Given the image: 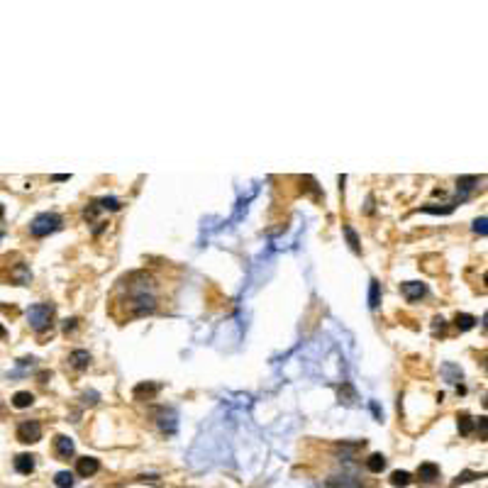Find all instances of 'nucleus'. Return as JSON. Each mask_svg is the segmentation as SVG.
<instances>
[{"label":"nucleus","instance_id":"obj_1","mask_svg":"<svg viewBox=\"0 0 488 488\" xmlns=\"http://www.w3.org/2000/svg\"><path fill=\"white\" fill-rule=\"evenodd\" d=\"M52 315H54V305H49V303H37V305L27 308V320H30V327L35 332H44L52 325Z\"/></svg>","mask_w":488,"mask_h":488},{"label":"nucleus","instance_id":"obj_2","mask_svg":"<svg viewBox=\"0 0 488 488\" xmlns=\"http://www.w3.org/2000/svg\"><path fill=\"white\" fill-rule=\"evenodd\" d=\"M59 227H61V217L57 212H42V215H37L32 220L30 232H32V237H47V234L57 232Z\"/></svg>","mask_w":488,"mask_h":488},{"label":"nucleus","instance_id":"obj_3","mask_svg":"<svg viewBox=\"0 0 488 488\" xmlns=\"http://www.w3.org/2000/svg\"><path fill=\"white\" fill-rule=\"evenodd\" d=\"M18 439L20 442H25V444H35V442H39V439H42V425H39L37 420H25V422H20Z\"/></svg>","mask_w":488,"mask_h":488},{"label":"nucleus","instance_id":"obj_4","mask_svg":"<svg viewBox=\"0 0 488 488\" xmlns=\"http://www.w3.org/2000/svg\"><path fill=\"white\" fill-rule=\"evenodd\" d=\"M74 439L71 437H66V434H59L57 439H54V451H57L59 459H69V456H74Z\"/></svg>","mask_w":488,"mask_h":488},{"label":"nucleus","instance_id":"obj_5","mask_svg":"<svg viewBox=\"0 0 488 488\" xmlns=\"http://www.w3.org/2000/svg\"><path fill=\"white\" fill-rule=\"evenodd\" d=\"M98 469H100V461H98L95 456H83V459H78V464H76V473L83 476V478L98 473Z\"/></svg>","mask_w":488,"mask_h":488},{"label":"nucleus","instance_id":"obj_6","mask_svg":"<svg viewBox=\"0 0 488 488\" xmlns=\"http://www.w3.org/2000/svg\"><path fill=\"white\" fill-rule=\"evenodd\" d=\"M400 293L408 298V301H420L425 293H427V286L425 283H417V281H408L400 286Z\"/></svg>","mask_w":488,"mask_h":488},{"label":"nucleus","instance_id":"obj_7","mask_svg":"<svg viewBox=\"0 0 488 488\" xmlns=\"http://www.w3.org/2000/svg\"><path fill=\"white\" fill-rule=\"evenodd\" d=\"M159 427L164 432H176V410H171V408H161L159 410Z\"/></svg>","mask_w":488,"mask_h":488},{"label":"nucleus","instance_id":"obj_8","mask_svg":"<svg viewBox=\"0 0 488 488\" xmlns=\"http://www.w3.org/2000/svg\"><path fill=\"white\" fill-rule=\"evenodd\" d=\"M417 476H420V481H437L439 478V466L437 464H430V461H425V464H420V469H417Z\"/></svg>","mask_w":488,"mask_h":488},{"label":"nucleus","instance_id":"obj_9","mask_svg":"<svg viewBox=\"0 0 488 488\" xmlns=\"http://www.w3.org/2000/svg\"><path fill=\"white\" fill-rule=\"evenodd\" d=\"M15 469L20 473H32L35 471V456L32 454H18L15 456Z\"/></svg>","mask_w":488,"mask_h":488},{"label":"nucleus","instance_id":"obj_10","mask_svg":"<svg viewBox=\"0 0 488 488\" xmlns=\"http://www.w3.org/2000/svg\"><path fill=\"white\" fill-rule=\"evenodd\" d=\"M69 361H71L74 369H86V366L91 364V354H88L86 349H76V352L69 354Z\"/></svg>","mask_w":488,"mask_h":488},{"label":"nucleus","instance_id":"obj_11","mask_svg":"<svg viewBox=\"0 0 488 488\" xmlns=\"http://www.w3.org/2000/svg\"><path fill=\"white\" fill-rule=\"evenodd\" d=\"M366 469L371 471V473H381V471L386 469V456L383 454H371L366 459Z\"/></svg>","mask_w":488,"mask_h":488},{"label":"nucleus","instance_id":"obj_12","mask_svg":"<svg viewBox=\"0 0 488 488\" xmlns=\"http://www.w3.org/2000/svg\"><path fill=\"white\" fill-rule=\"evenodd\" d=\"M35 403V395L30 393V391H18V393L13 395V405L15 408H30Z\"/></svg>","mask_w":488,"mask_h":488},{"label":"nucleus","instance_id":"obj_13","mask_svg":"<svg viewBox=\"0 0 488 488\" xmlns=\"http://www.w3.org/2000/svg\"><path fill=\"white\" fill-rule=\"evenodd\" d=\"M454 325H456L461 332H466V330H471V327L476 325V318H473V315H469V313H459V315L454 318Z\"/></svg>","mask_w":488,"mask_h":488},{"label":"nucleus","instance_id":"obj_14","mask_svg":"<svg viewBox=\"0 0 488 488\" xmlns=\"http://www.w3.org/2000/svg\"><path fill=\"white\" fill-rule=\"evenodd\" d=\"M408 483H410V473H408V471H393V473H391V486L405 488Z\"/></svg>","mask_w":488,"mask_h":488},{"label":"nucleus","instance_id":"obj_15","mask_svg":"<svg viewBox=\"0 0 488 488\" xmlns=\"http://www.w3.org/2000/svg\"><path fill=\"white\" fill-rule=\"evenodd\" d=\"M74 481H76V478H74V473H71V471H59L57 476H54V483H57L59 488H71V486H74Z\"/></svg>","mask_w":488,"mask_h":488},{"label":"nucleus","instance_id":"obj_16","mask_svg":"<svg viewBox=\"0 0 488 488\" xmlns=\"http://www.w3.org/2000/svg\"><path fill=\"white\" fill-rule=\"evenodd\" d=\"M381 303V288H378V281H371L369 283V308H378Z\"/></svg>","mask_w":488,"mask_h":488},{"label":"nucleus","instance_id":"obj_17","mask_svg":"<svg viewBox=\"0 0 488 488\" xmlns=\"http://www.w3.org/2000/svg\"><path fill=\"white\" fill-rule=\"evenodd\" d=\"M456 425H459V432L466 437V434H471L473 432V420H471L466 413H461L459 417H456Z\"/></svg>","mask_w":488,"mask_h":488},{"label":"nucleus","instance_id":"obj_18","mask_svg":"<svg viewBox=\"0 0 488 488\" xmlns=\"http://www.w3.org/2000/svg\"><path fill=\"white\" fill-rule=\"evenodd\" d=\"M339 400H342V403H347V405L357 400V393H354V388H352L349 383H344V386L339 388Z\"/></svg>","mask_w":488,"mask_h":488},{"label":"nucleus","instance_id":"obj_19","mask_svg":"<svg viewBox=\"0 0 488 488\" xmlns=\"http://www.w3.org/2000/svg\"><path fill=\"white\" fill-rule=\"evenodd\" d=\"M156 391H159V386H154V383H142V386L134 388V398H142L144 393H147V398H151Z\"/></svg>","mask_w":488,"mask_h":488},{"label":"nucleus","instance_id":"obj_20","mask_svg":"<svg viewBox=\"0 0 488 488\" xmlns=\"http://www.w3.org/2000/svg\"><path fill=\"white\" fill-rule=\"evenodd\" d=\"M473 478H478V473H473V471H461V473L456 476L454 486H461V483H471Z\"/></svg>","mask_w":488,"mask_h":488},{"label":"nucleus","instance_id":"obj_21","mask_svg":"<svg viewBox=\"0 0 488 488\" xmlns=\"http://www.w3.org/2000/svg\"><path fill=\"white\" fill-rule=\"evenodd\" d=\"M344 234H347V239H349V247L354 249V252H359V237H357V232L352 229L349 225H344Z\"/></svg>","mask_w":488,"mask_h":488},{"label":"nucleus","instance_id":"obj_22","mask_svg":"<svg viewBox=\"0 0 488 488\" xmlns=\"http://www.w3.org/2000/svg\"><path fill=\"white\" fill-rule=\"evenodd\" d=\"M444 374L449 376L451 383H456V381H461V371L456 369V366H451V364H444Z\"/></svg>","mask_w":488,"mask_h":488},{"label":"nucleus","instance_id":"obj_23","mask_svg":"<svg viewBox=\"0 0 488 488\" xmlns=\"http://www.w3.org/2000/svg\"><path fill=\"white\" fill-rule=\"evenodd\" d=\"M98 205L105 207V210H117V207H120V200H117V198H103V200H98Z\"/></svg>","mask_w":488,"mask_h":488},{"label":"nucleus","instance_id":"obj_24","mask_svg":"<svg viewBox=\"0 0 488 488\" xmlns=\"http://www.w3.org/2000/svg\"><path fill=\"white\" fill-rule=\"evenodd\" d=\"M473 232H478V234H486V217H478V220L473 222Z\"/></svg>","mask_w":488,"mask_h":488},{"label":"nucleus","instance_id":"obj_25","mask_svg":"<svg viewBox=\"0 0 488 488\" xmlns=\"http://www.w3.org/2000/svg\"><path fill=\"white\" fill-rule=\"evenodd\" d=\"M83 403H86V405H95V403H98V393H95V391L83 393Z\"/></svg>","mask_w":488,"mask_h":488},{"label":"nucleus","instance_id":"obj_26","mask_svg":"<svg viewBox=\"0 0 488 488\" xmlns=\"http://www.w3.org/2000/svg\"><path fill=\"white\" fill-rule=\"evenodd\" d=\"M76 322H78V320H76V318L66 320V322H64V330H66V332H69V330H74V327H76Z\"/></svg>","mask_w":488,"mask_h":488},{"label":"nucleus","instance_id":"obj_27","mask_svg":"<svg viewBox=\"0 0 488 488\" xmlns=\"http://www.w3.org/2000/svg\"><path fill=\"white\" fill-rule=\"evenodd\" d=\"M478 420H481V422H478V425H481V437L486 439V417H478Z\"/></svg>","mask_w":488,"mask_h":488},{"label":"nucleus","instance_id":"obj_28","mask_svg":"<svg viewBox=\"0 0 488 488\" xmlns=\"http://www.w3.org/2000/svg\"><path fill=\"white\" fill-rule=\"evenodd\" d=\"M3 337H5V327L0 325V339H3Z\"/></svg>","mask_w":488,"mask_h":488},{"label":"nucleus","instance_id":"obj_29","mask_svg":"<svg viewBox=\"0 0 488 488\" xmlns=\"http://www.w3.org/2000/svg\"><path fill=\"white\" fill-rule=\"evenodd\" d=\"M0 239H3V232H0Z\"/></svg>","mask_w":488,"mask_h":488}]
</instances>
